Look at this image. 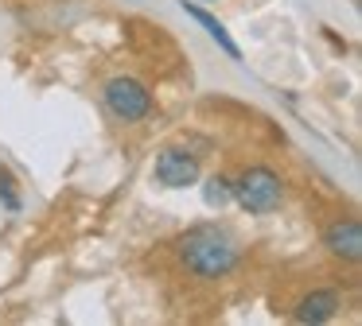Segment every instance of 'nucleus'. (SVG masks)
Returning a JSON list of instances; mask_svg holds the SVG:
<instances>
[{
    "label": "nucleus",
    "instance_id": "f257e3e1",
    "mask_svg": "<svg viewBox=\"0 0 362 326\" xmlns=\"http://www.w3.org/2000/svg\"><path fill=\"white\" fill-rule=\"evenodd\" d=\"M180 260L191 276L218 279V276H226V272H234L238 245L222 229H214V225H199V229H191L187 237L180 241Z\"/></svg>",
    "mask_w": 362,
    "mask_h": 326
},
{
    "label": "nucleus",
    "instance_id": "f03ea898",
    "mask_svg": "<svg viewBox=\"0 0 362 326\" xmlns=\"http://www.w3.org/2000/svg\"><path fill=\"white\" fill-rule=\"evenodd\" d=\"M230 198L238 202L242 210H250V214H269V210L281 206V194H284V183L276 171L269 167H250L238 175V183H230Z\"/></svg>",
    "mask_w": 362,
    "mask_h": 326
},
{
    "label": "nucleus",
    "instance_id": "7ed1b4c3",
    "mask_svg": "<svg viewBox=\"0 0 362 326\" xmlns=\"http://www.w3.org/2000/svg\"><path fill=\"white\" fill-rule=\"evenodd\" d=\"M105 105H110V113L117 116V121L136 124L152 113V93L144 90L136 78H113V82L105 85Z\"/></svg>",
    "mask_w": 362,
    "mask_h": 326
},
{
    "label": "nucleus",
    "instance_id": "20e7f679",
    "mask_svg": "<svg viewBox=\"0 0 362 326\" xmlns=\"http://www.w3.org/2000/svg\"><path fill=\"white\" fill-rule=\"evenodd\" d=\"M156 179L164 186H191L199 183V155L183 152V147H164L156 155Z\"/></svg>",
    "mask_w": 362,
    "mask_h": 326
},
{
    "label": "nucleus",
    "instance_id": "39448f33",
    "mask_svg": "<svg viewBox=\"0 0 362 326\" xmlns=\"http://www.w3.org/2000/svg\"><path fill=\"white\" fill-rule=\"evenodd\" d=\"M323 245L331 248L335 256H343V260H358L362 256V225L354 222V217H346V222H335L327 229V237H323Z\"/></svg>",
    "mask_w": 362,
    "mask_h": 326
},
{
    "label": "nucleus",
    "instance_id": "423d86ee",
    "mask_svg": "<svg viewBox=\"0 0 362 326\" xmlns=\"http://www.w3.org/2000/svg\"><path fill=\"white\" fill-rule=\"evenodd\" d=\"M339 310V295L335 291H308L304 299L296 303V318L300 322H327Z\"/></svg>",
    "mask_w": 362,
    "mask_h": 326
},
{
    "label": "nucleus",
    "instance_id": "0eeeda50",
    "mask_svg": "<svg viewBox=\"0 0 362 326\" xmlns=\"http://www.w3.org/2000/svg\"><path fill=\"white\" fill-rule=\"evenodd\" d=\"M183 8H187V16H191V20H199V23H203V28H206V35H211L214 43H218L222 51L230 54V59H238V54H242V51H238V43H234V39L226 35V28H222V23L214 20L211 12H203V8H199V4H183Z\"/></svg>",
    "mask_w": 362,
    "mask_h": 326
},
{
    "label": "nucleus",
    "instance_id": "6e6552de",
    "mask_svg": "<svg viewBox=\"0 0 362 326\" xmlns=\"http://www.w3.org/2000/svg\"><path fill=\"white\" fill-rule=\"evenodd\" d=\"M203 194H206V206H226L234 191H230V179L214 175V179H206V191Z\"/></svg>",
    "mask_w": 362,
    "mask_h": 326
},
{
    "label": "nucleus",
    "instance_id": "1a4fd4ad",
    "mask_svg": "<svg viewBox=\"0 0 362 326\" xmlns=\"http://www.w3.org/2000/svg\"><path fill=\"white\" fill-rule=\"evenodd\" d=\"M0 198H4V206L16 214L20 210V194H16V179L8 175V171H0Z\"/></svg>",
    "mask_w": 362,
    "mask_h": 326
}]
</instances>
